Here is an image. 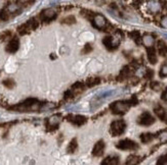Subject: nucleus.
Wrapping results in <instances>:
<instances>
[{"instance_id":"obj_1","label":"nucleus","mask_w":167,"mask_h":165,"mask_svg":"<svg viewBox=\"0 0 167 165\" xmlns=\"http://www.w3.org/2000/svg\"><path fill=\"white\" fill-rule=\"evenodd\" d=\"M130 107V103L125 101H117L111 105V110L115 114H124L128 111Z\"/></svg>"},{"instance_id":"obj_2","label":"nucleus","mask_w":167,"mask_h":165,"mask_svg":"<svg viewBox=\"0 0 167 165\" xmlns=\"http://www.w3.org/2000/svg\"><path fill=\"white\" fill-rule=\"evenodd\" d=\"M125 128H126V125L123 120H116V121L112 122L110 133L113 137H118L124 133Z\"/></svg>"},{"instance_id":"obj_3","label":"nucleus","mask_w":167,"mask_h":165,"mask_svg":"<svg viewBox=\"0 0 167 165\" xmlns=\"http://www.w3.org/2000/svg\"><path fill=\"white\" fill-rule=\"evenodd\" d=\"M93 26L97 27L98 30H104V29H107L108 27V20L107 19L105 18L103 15H100V13H97V15H94L93 16Z\"/></svg>"},{"instance_id":"obj_4","label":"nucleus","mask_w":167,"mask_h":165,"mask_svg":"<svg viewBox=\"0 0 167 165\" xmlns=\"http://www.w3.org/2000/svg\"><path fill=\"white\" fill-rule=\"evenodd\" d=\"M117 148L121 150H135L138 149V144L131 140L125 139L117 144Z\"/></svg>"},{"instance_id":"obj_5","label":"nucleus","mask_w":167,"mask_h":165,"mask_svg":"<svg viewBox=\"0 0 167 165\" xmlns=\"http://www.w3.org/2000/svg\"><path fill=\"white\" fill-rule=\"evenodd\" d=\"M155 122V118L151 115V113L149 112H144L142 114L138 117V123L142 125L149 126L153 125Z\"/></svg>"},{"instance_id":"obj_6","label":"nucleus","mask_w":167,"mask_h":165,"mask_svg":"<svg viewBox=\"0 0 167 165\" xmlns=\"http://www.w3.org/2000/svg\"><path fill=\"white\" fill-rule=\"evenodd\" d=\"M40 18L43 22H50L56 18V11L53 8H47L44 9L43 11L40 13Z\"/></svg>"},{"instance_id":"obj_7","label":"nucleus","mask_w":167,"mask_h":165,"mask_svg":"<svg viewBox=\"0 0 167 165\" xmlns=\"http://www.w3.org/2000/svg\"><path fill=\"white\" fill-rule=\"evenodd\" d=\"M19 46H20L19 39L18 38H13V39L11 40V42L7 44V46H6V51L9 53H15L18 51Z\"/></svg>"},{"instance_id":"obj_8","label":"nucleus","mask_w":167,"mask_h":165,"mask_svg":"<svg viewBox=\"0 0 167 165\" xmlns=\"http://www.w3.org/2000/svg\"><path fill=\"white\" fill-rule=\"evenodd\" d=\"M61 120H62V116L60 114H56L52 116L50 118H48V120H47V125H48V128L56 129L57 128V125H60Z\"/></svg>"},{"instance_id":"obj_9","label":"nucleus","mask_w":167,"mask_h":165,"mask_svg":"<svg viewBox=\"0 0 167 165\" xmlns=\"http://www.w3.org/2000/svg\"><path fill=\"white\" fill-rule=\"evenodd\" d=\"M104 150H105V142L104 141H98V142L95 144V146L93 147V154L94 156L100 157L104 154Z\"/></svg>"},{"instance_id":"obj_10","label":"nucleus","mask_w":167,"mask_h":165,"mask_svg":"<svg viewBox=\"0 0 167 165\" xmlns=\"http://www.w3.org/2000/svg\"><path fill=\"white\" fill-rule=\"evenodd\" d=\"M147 5H148V9L151 13H158L161 10V4L155 0H150Z\"/></svg>"},{"instance_id":"obj_11","label":"nucleus","mask_w":167,"mask_h":165,"mask_svg":"<svg viewBox=\"0 0 167 165\" xmlns=\"http://www.w3.org/2000/svg\"><path fill=\"white\" fill-rule=\"evenodd\" d=\"M68 120H69V121H72L73 123H75V125H81L86 122V117H85V116H82V115H75V116L69 115L68 116Z\"/></svg>"},{"instance_id":"obj_12","label":"nucleus","mask_w":167,"mask_h":165,"mask_svg":"<svg viewBox=\"0 0 167 165\" xmlns=\"http://www.w3.org/2000/svg\"><path fill=\"white\" fill-rule=\"evenodd\" d=\"M103 43H104V45L108 48V49L112 50V49L117 48L119 42H115V39H114V38H112V37H106V38H104Z\"/></svg>"},{"instance_id":"obj_13","label":"nucleus","mask_w":167,"mask_h":165,"mask_svg":"<svg viewBox=\"0 0 167 165\" xmlns=\"http://www.w3.org/2000/svg\"><path fill=\"white\" fill-rule=\"evenodd\" d=\"M148 59L152 64H155L157 62V55L156 50L154 47H148Z\"/></svg>"},{"instance_id":"obj_14","label":"nucleus","mask_w":167,"mask_h":165,"mask_svg":"<svg viewBox=\"0 0 167 165\" xmlns=\"http://www.w3.org/2000/svg\"><path fill=\"white\" fill-rule=\"evenodd\" d=\"M30 31H32V30H31V27H30V26L28 25V23H23L22 26H20L18 27V32L20 35H26V34L30 33Z\"/></svg>"},{"instance_id":"obj_15","label":"nucleus","mask_w":167,"mask_h":165,"mask_svg":"<svg viewBox=\"0 0 167 165\" xmlns=\"http://www.w3.org/2000/svg\"><path fill=\"white\" fill-rule=\"evenodd\" d=\"M119 163V158L117 156H109L103 161V164L108 165H115Z\"/></svg>"},{"instance_id":"obj_16","label":"nucleus","mask_w":167,"mask_h":165,"mask_svg":"<svg viewBox=\"0 0 167 165\" xmlns=\"http://www.w3.org/2000/svg\"><path fill=\"white\" fill-rule=\"evenodd\" d=\"M129 36H130V38L136 44H141L142 37H141V34H139L138 31H132V32L129 33Z\"/></svg>"},{"instance_id":"obj_17","label":"nucleus","mask_w":167,"mask_h":165,"mask_svg":"<svg viewBox=\"0 0 167 165\" xmlns=\"http://www.w3.org/2000/svg\"><path fill=\"white\" fill-rule=\"evenodd\" d=\"M142 43L145 44V46L148 47H152L153 44H154V38L151 35H145L144 38H142Z\"/></svg>"},{"instance_id":"obj_18","label":"nucleus","mask_w":167,"mask_h":165,"mask_svg":"<svg viewBox=\"0 0 167 165\" xmlns=\"http://www.w3.org/2000/svg\"><path fill=\"white\" fill-rule=\"evenodd\" d=\"M77 148H78L77 140H76V139H73V140L69 143V145H68L67 151H68V153H74L75 151L77 150Z\"/></svg>"},{"instance_id":"obj_19","label":"nucleus","mask_w":167,"mask_h":165,"mask_svg":"<svg viewBox=\"0 0 167 165\" xmlns=\"http://www.w3.org/2000/svg\"><path fill=\"white\" fill-rule=\"evenodd\" d=\"M157 46H158V50L159 53L161 55H166L167 54V45L163 42V41H159L157 43Z\"/></svg>"},{"instance_id":"obj_20","label":"nucleus","mask_w":167,"mask_h":165,"mask_svg":"<svg viewBox=\"0 0 167 165\" xmlns=\"http://www.w3.org/2000/svg\"><path fill=\"white\" fill-rule=\"evenodd\" d=\"M155 113L157 114V116H158L159 118H161L162 120L164 119L165 115H166V111L165 109L161 107V106H157V107L155 108Z\"/></svg>"},{"instance_id":"obj_21","label":"nucleus","mask_w":167,"mask_h":165,"mask_svg":"<svg viewBox=\"0 0 167 165\" xmlns=\"http://www.w3.org/2000/svg\"><path fill=\"white\" fill-rule=\"evenodd\" d=\"M129 74H130V68L128 66L123 67V70H122L120 73V75H119V80H124V78L129 77Z\"/></svg>"},{"instance_id":"obj_22","label":"nucleus","mask_w":167,"mask_h":165,"mask_svg":"<svg viewBox=\"0 0 167 165\" xmlns=\"http://www.w3.org/2000/svg\"><path fill=\"white\" fill-rule=\"evenodd\" d=\"M100 82L101 80L98 78H87V81H86V86L87 87H93V86L95 85H97V84H100Z\"/></svg>"},{"instance_id":"obj_23","label":"nucleus","mask_w":167,"mask_h":165,"mask_svg":"<svg viewBox=\"0 0 167 165\" xmlns=\"http://www.w3.org/2000/svg\"><path fill=\"white\" fill-rule=\"evenodd\" d=\"M153 135L150 133H142V135L141 136V141L142 143H149L151 142V141L153 140Z\"/></svg>"},{"instance_id":"obj_24","label":"nucleus","mask_w":167,"mask_h":165,"mask_svg":"<svg viewBox=\"0 0 167 165\" xmlns=\"http://www.w3.org/2000/svg\"><path fill=\"white\" fill-rule=\"evenodd\" d=\"M139 161H141V158L135 155H131L127 158V161H126V164H138Z\"/></svg>"},{"instance_id":"obj_25","label":"nucleus","mask_w":167,"mask_h":165,"mask_svg":"<svg viewBox=\"0 0 167 165\" xmlns=\"http://www.w3.org/2000/svg\"><path fill=\"white\" fill-rule=\"evenodd\" d=\"M28 25L30 26V27H31V30H36L37 27H38L39 26V23H38V20H37L36 19H30L28 22Z\"/></svg>"},{"instance_id":"obj_26","label":"nucleus","mask_w":167,"mask_h":165,"mask_svg":"<svg viewBox=\"0 0 167 165\" xmlns=\"http://www.w3.org/2000/svg\"><path fill=\"white\" fill-rule=\"evenodd\" d=\"M63 23H67V25H72V23H76V19L73 15H69L67 16V18H65L63 20H62Z\"/></svg>"},{"instance_id":"obj_27","label":"nucleus","mask_w":167,"mask_h":165,"mask_svg":"<svg viewBox=\"0 0 167 165\" xmlns=\"http://www.w3.org/2000/svg\"><path fill=\"white\" fill-rule=\"evenodd\" d=\"M20 8V5L19 4H9L7 6V11L11 12V13H13V12H16Z\"/></svg>"},{"instance_id":"obj_28","label":"nucleus","mask_w":167,"mask_h":165,"mask_svg":"<svg viewBox=\"0 0 167 165\" xmlns=\"http://www.w3.org/2000/svg\"><path fill=\"white\" fill-rule=\"evenodd\" d=\"M159 139H160V142H161L162 144L167 143V130H164V132H162L161 133H160Z\"/></svg>"},{"instance_id":"obj_29","label":"nucleus","mask_w":167,"mask_h":165,"mask_svg":"<svg viewBox=\"0 0 167 165\" xmlns=\"http://www.w3.org/2000/svg\"><path fill=\"white\" fill-rule=\"evenodd\" d=\"M3 85H4L5 87H7V88H12L16 84H15V82H13V80H11V78H7V80L3 81Z\"/></svg>"},{"instance_id":"obj_30","label":"nucleus","mask_w":167,"mask_h":165,"mask_svg":"<svg viewBox=\"0 0 167 165\" xmlns=\"http://www.w3.org/2000/svg\"><path fill=\"white\" fill-rule=\"evenodd\" d=\"M0 19L2 20H7L8 19V11L7 10H1L0 11Z\"/></svg>"},{"instance_id":"obj_31","label":"nucleus","mask_w":167,"mask_h":165,"mask_svg":"<svg viewBox=\"0 0 167 165\" xmlns=\"http://www.w3.org/2000/svg\"><path fill=\"white\" fill-rule=\"evenodd\" d=\"M160 77H162V78L167 77V63L162 65L161 70H160Z\"/></svg>"},{"instance_id":"obj_32","label":"nucleus","mask_w":167,"mask_h":165,"mask_svg":"<svg viewBox=\"0 0 167 165\" xmlns=\"http://www.w3.org/2000/svg\"><path fill=\"white\" fill-rule=\"evenodd\" d=\"M160 23H161L162 27H164V29H167V15H164L163 18L160 20Z\"/></svg>"},{"instance_id":"obj_33","label":"nucleus","mask_w":167,"mask_h":165,"mask_svg":"<svg viewBox=\"0 0 167 165\" xmlns=\"http://www.w3.org/2000/svg\"><path fill=\"white\" fill-rule=\"evenodd\" d=\"M93 50V47H91V45L90 44H86V45L84 46V48H83V50H82V53H89L90 51Z\"/></svg>"},{"instance_id":"obj_34","label":"nucleus","mask_w":167,"mask_h":165,"mask_svg":"<svg viewBox=\"0 0 167 165\" xmlns=\"http://www.w3.org/2000/svg\"><path fill=\"white\" fill-rule=\"evenodd\" d=\"M153 75H154V71H153L152 70H146L145 77H146L147 78H149V80H151V78H153Z\"/></svg>"},{"instance_id":"obj_35","label":"nucleus","mask_w":167,"mask_h":165,"mask_svg":"<svg viewBox=\"0 0 167 165\" xmlns=\"http://www.w3.org/2000/svg\"><path fill=\"white\" fill-rule=\"evenodd\" d=\"M151 88L155 91H159L160 90V84L158 82H153L151 84Z\"/></svg>"},{"instance_id":"obj_36","label":"nucleus","mask_w":167,"mask_h":165,"mask_svg":"<svg viewBox=\"0 0 167 165\" xmlns=\"http://www.w3.org/2000/svg\"><path fill=\"white\" fill-rule=\"evenodd\" d=\"M82 88H83V84H82V82H76V84H75L72 87L73 90H81Z\"/></svg>"},{"instance_id":"obj_37","label":"nucleus","mask_w":167,"mask_h":165,"mask_svg":"<svg viewBox=\"0 0 167 165\" xmlns=\"http://www.w3.org/2000/svg\"><path fill=\"white\" fill-rule=\"evenodd\" d=\"M163 99H164L165 101H167V89H166V91L163 93V97H162Z\"/></svg>"},{"instance_id":"obj_38","label":"nucleus","mask_w":167,"mask_h":165,"mask_svg":"<svg viewBox=\"0 0 167 165\" xmlns=\"http://www.w3.org/2000/svg\"><path fill=\"white\" fill-rule=\"evenodd\" d=\"M164 157H165V160H166V163H167V154H166V155H165Z\"/></svg>"}]
</instances>
